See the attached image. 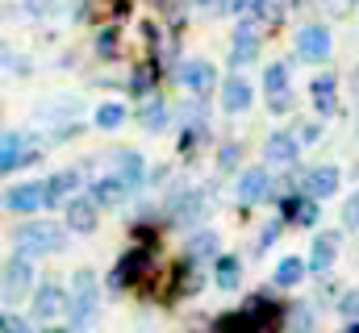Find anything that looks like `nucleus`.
<instances>
[{
    "label": "nucleus",
    "instance_id": "2eb2a0df",
    "mask_svg": "<svg viewBox=\"0 0 359 333\" xmlns=\"http://www.w3.org/2000/svg\"><path fill=\"white\" fill-rule=\"evenodd\" d=\"M209 208H213V187H196V192H188L176 204V221H184V225L188 221H201Z\"/></svg>",
    "mask_w": 359,
    "mask_h": 333
},
{
    "label": "nucleus",
    "instance_id": "f8f14e48",
    "mask_svg": "<svg viewBox=\"0 0 359 333\" xmlns=\"http://www.w3.org/2000/svg\"><path fill=\"white\" fill-rule=\"evenodd\" d=\"M251 100H255L251 83L243 80V76H226V83H222V108L226 113H247Z\"/></svg>",
    "mask_w": 359,
    "mask_h": 333
},
{
    "label": "nucleus",
    "instance_id": "a211bd4d",
    "mask_svg": "<svg viewBox=\"0 0 359 333\" xmlns=\"http://www.w3.org/2000/svg\"><path fill=\"white\" fill-rule=\"evenodd\" d=\"M76 187H80V175H76V171H59V175H50V183H46V208H55L59 200H72Z\"/></svg>",
    "mask_w": 359,
    "mask_h": 333
},
{
    "label": "nucleus",
    "instance_id": "c85d7f7f",
    "mask_svg": "<svg viewBox=\"0 0 359 333\" xmlns=\"http://www.w3.org/2000/svg\"><path fill=\"white\" fill-rule=\"evenodd\" d=\"M284 325H292L297 333L313 330V313H309V304H292V309H288V317H284Z\"/></svg>",
    "mask_w": 359,
    "mask_h": 333
},
{
    "label": "nucleus",
    "instance_id": "cd10ccee",
    "mask_svg": "<svg viewBox=\"0 0 359 333\" xmlns=\"http://www.w3.org/2000/svg\"><path fill=\"white\" fill-rule=\"evenodd\" d=\"M264 87H268V96L271 92H288V67L284 63H271L268 71H264Z\"/></svg>",
    "mask_w": 359,
    "mask_h": 333
},
{
    "label": "nucleus",
    "instance_id": "ea45409f",
    "mask_svg": "<svg viewBox=\"0 0 359 333\" xmlns=\"http://www.w3.org/2000/svg\"><path fill=\"white\" fill-rule=\"evenodd\" d=\"M343 221H347V225H355V229H359V192L351 196V200H347V208H343Z\"/></svg>",
    "mask_w": 359,
    "mask_h": 333
},
{
    "label": "nucleus",
    "instance_id": "412c9836",
    "mask_svg": "<svg viewBox=\"0 0 359 333\" xmlns=\"http://www.w3.org/2000/svg\"><path fill=\"white\" fill-rule=\"evenodd\" d=\"M305 271H309L305 258H297V254L280 258V262H276V288H297V283L305 279Z\"/></svg>",
    "mask_w": 359,
    "mask_h": 333
},
{
    "label": "nucleus",
    "instance_id": "f257e3e1",
    "mask_svg": "<svg viewBox=\"0 0 359 333\" xmlns=\"http://www.w3.org/2000/svg\"><path fill=\"white\" fill-rule=\"evenodd\" d=\"M63 242H67V229L55 225V221H25L13 234V246H17V254H25V258L55 254V250H63Z\"/></svg>",
    "mask_w": 359,
    "mask_h": 333
},
{
    "label": "nucleus",
    "instance_id": "79ce46f5",
    "mask_svg": "<svg viewBox=\"0 0 359 333\" xmlns=\"http://www.w3.org/2000/svg\"><path fill=\"white\" fill-rule=\"evenodd\" d=\"M334 87H339V80H334L330 71H322V76L313 80V92H334Z\"/></svg>",
    "mask_w": 359,
    "mask_h": 333
},
{
    "label": "nucleus",
    "instance_id": "393cba45",
    "mask_svg": "<svg viewBox=\"0 0 359 333\" xmlns=\"http://www.w3.org/2000/svg\"><path fill=\"white\" fill-rule=\"evenodd\" d=\"M217 333H264V330L247 317V309H238V313H230V317L217 321Z\"/></svg>",
    "mask_w": 359,
    "mask_h": 333
},
{
    "label": "nucleus",
    "instance_id": "7ed1b4c3",
    "mask_svg": "<svg viewBox=\"0 0 359 333\" xmlns=\"http://www.w3.org/2000/svg\"><path fill=\"white\" fill-rule=\"evenodd\" d=\"M29 283H34V262L25 254H13L4 262V304H17Z\"/></svg>",
    "mask_w": 359,
    "mask_h": 333
},
{
    "label": "nucleus",
    "instance_id": "4c0bfd02",
    "mask_svg": "<svg viewBox=\"0 0 359 333\" xmlns=\"http://www.w3.org/2000/svg\"><path fill=\"white\" fill-rule=\"evenodd\" d=\"M268 104H271V113H288L292 96H288V92H271V96H268Z\"/></svg>",
    "mask_w": 359,
    "mask_h": 333
},
{
    "label": "nucleus",
    "instance_id": "6ab92c4d",
    "mask_svg": "<svg viewBox=\"0 0 359 333\" xmlns=\"http://www.w3.org/2000/svg\"><path fill=\"white\" fill-rule=\"evenodd\" d=\"M213 283H217L222 292H234V288L243 283V262H238L234 254H222L217 267H213Z\"/></svg>",
    "mask_w": 359,
    "mask_h": 333
},
{
    "label": "nucleus",
    "instance_id": "37998d69",
    "mask_svg": "<svg viewBox=\"0 0 359 333\" xmlns=\"http://www.w3.org/2000/svg\"><path fill=\"white\" fill-rule=\"evenodd\" d=\"M0 333H25V321H21V317H13V313H4V325H0Z\"/></svg>",
    "mask_w": 359,
    "mask_h": 333
},
{
    "label": "nucleus",
    "instance_id": "a18cd8bd",
    "mask_svg": "<svg viewBox=\"0 0 359 333\" xmlns=\"http://www.w3.org/2000/svg\"><path fill=\"white\" fill-rule=\"evenodd\" d=\"M326 4H330V8H339V13L347 8V0H326Z\"/></svg>",
    "mask_w": 359,
    "mask_h": 333
},
{
    "label": "nucleus",
    "instance_id": "4468645a",
    "mask_svg": "<svg viewBox=\"0 0 359 333\" xmlns=\"http://www.w3.org/2000/svg\"><path fill=\"white\" fill-rule=\"evenodd\" d=\"M268 192H271V175L264 171V166L243 171V179H238V200H243V204H259Z\"/></svg>",
    "mask_w": 359,
    "mask_h": 333
},
{
    "label": "nucleus",
    "instance_id": "473e14b6",
    "mask_svg": "<svg viewBox=\"0 0 359 333\" xmlns=\"http://www.w3.org/2000/svg\"><path fill=\"white\" fill-rule=\"evenodd\" d=\"M238 159H243V150H238V146H222V150H217V163H222V171L238 166Z\"/></svg>",
    "mask_w": 359,
    "mask_h": 333
},
{
    "label": "nucleus",
    "instance_id": "aec40b11",
    "mask_svg": "<svg viewBox=\"0 0 359 333\" xmlns=\"http://www.w3.org/2000/svg\"><path fill=\"white\" fill-rule=\"evenodd\" d=\"M109 159L117 163V171H113L117 179H126L130 187H134V183H142V155H138V150H113Z\"/></svg>",
    "mask_w": 359,
    "mask_h": 333
},
{
    "label": "nucleus",
    "instance_id": "49530a36",
    "mask_svg": "<svg viewBox=\"0 0 359 333\" xmlns=\"http://www.w3.org/2000/svg\"><path fill=\"white\" fill-rule=\"evenodd\" d=\"M50 333H84L80 325H67V330H50Z\"/></svg>",
    "mask_w": 359,
    "mask_h": 333
},
{
    "label": "nucleus",
    "instance_id": "f03ea898",
    "mask_svg": "<svg viewBox=\"0 0 359 333\" xmlns=\"http://www.w3.org/2000/svg\"><path fill=\"white\" fill-rule=\"evenodd\" d=\"M92 313H96V279H92V271H76V279H72V321L84 330L92 321Z\"/></svg>",
    "mask_w": 359,
    "mask_h": 333
},
{
    "label": "nucleus",
    "instance_id": "b1692460",
    "mask_svg": "<svg viewBox=\"0 0 359 333\" xmlns=\"http://www.w3.org/2000/svg\"><path fill=\"white\" fill-rule=\"evenodd\" d=\"M184 254H188V262H192V267H196L201 258H213V254H217V234H209V229L192 234V238H188V246H184Z\"/></svg>",
    "mask_w": 359,
    "mask_h": 333
},
{
    "label": "nucleus",
    "instance_id": "a19ab883",
    "mask_svg": "<svg viewBox=\"0 0 359 333\" xmlns=\"http://www.w3.org/2000/svg\"><path fill=\"white\" fill-rule=\"evenodd\" d=\"M247 0H213V13H243Z\"/></svg>",
    "mask_w": 359,
    "mask_h": 333
},
{
    "label": "nucleus",
    "instance_id": "6e6552de",
    "mask_svg": "<svg viewBox=\"0 0 359 333\" xmlns=\"http://www.w3.org/2000/svg\"><path fill=\"white\" fill-rule=\"evenodd\" d=\"M147 271H151V250L147 246L126 250V258H121L117 271H113V288H130V283H138Z\"/></svg>",
    "mask_w": 359,
    "mask_h": 333
},
{
    "label": "nucleus",
    "instance_id": "4be33fe9",
    "mask_svg": "<svg viewBox=\"0 0 359 333\" xmlns=\"http://www.w3.org/2000/svg\"><path fill=\"white\" fill-rule=\"evenodd\" d=\"M264 159L268 163H288L297 159V142H292V134H271L268 142H264Z\"/></svg>",
    "mask_w": 359,
    "mask_h": 333
},
{
    "label": "nucleus",
    "instance_id": "dca6fc26",
    "mask_svg": "<svg viewBox=\"0 0 359 333\" xmlns=\"http://www.w3.org/2000/svg\"><path fill=\"white\" fill-rule=\"evenodd\" d=\"M180 83L201 96V92L213 87V67H209L205 59H188V63H180Z\"/></svg>",
    "mask_w": 359,
    "mask_h": 333
},
{
    "label": "nucleus",
    "instance_id": "f704fd0d",
    "mask_svg": "<svg viewBox=\"0 0 359 333\" xmlns=\"http://www.w3.org/2000/svg\"><path fill=\"white\" fill-rule=\"evenodd\" d=\"M50 8H59V0H25V13L29 17H46Z\"/></svg>",
    "mask_w": 359,
    "mask_h": 333
},
{
    "label": "nucleus",
    "instance_id": "ddd939ff",
    "mask_svg": "<svg viewBox=\"0 0 359 333\" xmlns=\"http://www.w3.org/2000/svg\"><path fill=\"white\" fill-rule=\"evenodd\" d=\"M67 229H76V234H92L96 229V204H92V196H72L67 200Z\"/></svg>",
    "mask_w": 359,
    "mask_h": 333
},
{
    "label": "nucleus",
    "instance_id": "2f4dec72",
    "mask_svg": "<svg viewBox=\"0 0 359 333\" xmlns=\"http://www.w3.org/2000/svg\"><path fill=\"white\" fill-rule=\"evenodd\" d=\"M313 104H318L322 117H330V113L339 108V96H334V92H313Z\"/></svg>",
    "mask_w": 359,
    "mask_h": 333
},
{
    "label": "nucleus",
    "instance_id": "9b49d317",
    "mask_svg": "<svg viewBox=\"0 0 359 333\" xmlns=\"http://www.w3.org/2000/svg\"><path fill=\"white\" fill-rule=\"evenodd\" d=\"M126 192H130V183L126 179H117V175H104V179H96L92 183V204L96 208H117V204H126Z\"/></svg>",
    "mask_w": 359,
    "mask_h": 333
},
{
    "label": "nucleus",
    "instance_id": "20e7f679",
    "mask_svg": "<svg viewBox=\"0 0 359 333\" xmlns=\"http://www.w3.org/2000/svg\"><path fill=\"white\" fill-rule=\"evenodd\" d=\"M67 309H72V296L59 283H42L34 292V321H59Z\"/></svg>",
    "mask_w": 359,
    "mask_h": 333
},
{
    "label": "nucleus",
    "instance_id": "c03bdc74",
    "mask_svg": "<svg viewBox=\"0 0 359 333\" xmlns=\"http://www.w3.org/2000/svg\"><path fill=\"white\" fill-rule=\"evenodd\" d=\"M318 142V125H301V146H313Z\"/></svg>",
    "mask_w": 359,
    "mask_h": 333
},
{
    "label": "nucleus",
    "instance_id": "0eeeda50",
    "mask_svg": "<svg viewBox=\"0 0 359 333\" xmlns=\"http://www.w3.org/2000/svg\"><path fill=\"white\" fill-rule=\"evenodd\" d=\"M4 208L25 217L34 208H46V183H21V187H8L4 192Z\"/></svg>",
    "mask_w": 359,
    "mask_h": 333
},
{
    "label": "nucleus",
    "instance_id": "423d86ee",
    "mask_svg": "<svg viewBox=\"0 0 359 333\" xmlns=\"http://www.w3.org/2000/svg\"><path fill=\"white\" fill-rule=\"evenodd\" d=\"M259 21H243L234 29V46H230V63L234 67H247L251 59H259Z\"/></svg>",
    "mask_w": 359,
    "mask_h": 333
},
{
    "label": "nucleus",
    "instance_id": "5701e85b",
    "mask_svg": "<svg viewBox=\"0 0 359 333\" xmlns=\"http://www.w3.org/2000/svg\"><path fill=\"white\" fill-rule=\"evenodd\" d=\"M0 150H4V159H0V166H4V171H17L21 163H29V159H34V155H21V150H25V138H21L17 129H8V134H4Z\"/></svg>",
    "mask_w": 359,
    "mask_h": 333
},
{
    "label": "nucleus",
    "instance_id": "39448f33",
    "mask_svg": "<svg viewBox=\"0 0 359 333\" xmlns=\"http://www.w3.org/2000/svg\"><path fill=\"white\" fill-rule=\"evenodd\" d=\"M330 55V29L326 25H305L297 34V59L301 63H322Z\"/></svg>",
    "mask_w": 359,
    "mask_h": 333
},
{
    "label": "nucleus",
    "instance_id": "f3484780",
    "mask_svg": "<svg viewBox=\"0 0 359 333\" xmlns=\"http://www.w3.org/2000/svg\"><path fill=\"white\" fill-rule=\"evenodd\" d=\"M284 221H292V225H313V221H318V200H313V196H288V200H284Z\"/></svg>",
    "mask_w": 359,
    "mask_h": 333
},
{
    "label": "nucleus",
    "instance_id": "58836bf2",
    "mask_svg": "<svg viewBox=\"0 0 359 333\" xmlns=\"http://www.w3.org/2000/svg\"><path fill=\"white\" fill-rule=\"evenodd\" d=\"M276 234H280V221H268V225H264V238L255 242V250H268L271 242H276Z\"/></svg>",
    "mask_w": 359,
    "mask_h": 333
},
{
    "label": "nucleus",
    "instance_id": "e433bc0d",
    "mask_svg": "<svg viewBox=\"0 0 359 333\" xmlns=\"http://www.w3.org/2000/svg\"><path fill=\"white\" fill-rule=\"evenodd\" d=\"M4 67H8V76H13V80H21V76H29V63H21L17 55H4Z\"/></svg>",
    "mask_w": 359,
    "mask_h": 333
},
{
    "label": "nucleus",
    "instance_id": "c9c22d12",
    "mask_svg": "<svg viewBox=\"0 0 359 333\" xmlns=\"http://www.w3.org/2000/svg\"><path fill=\"white\" fill-rule=\"evenodd\" d=\"M96 50H100V55H104V59H109V55H113V50H117V34H113V29H104V34H100V38H96Z\"/></svg>",
    "mask_w": 359,
    "mask_h": 333
},
{
    "label": "nucleus",
    "instance_id": "72a5a7b5",
    "mask_svg": "<svg viewBox=\"0 0 359 333\" xmlns=\"http://www.w3.org/2000/svg\"><path fill=\"white\" fill-rule=\"evenodd\" d=\"M151 80H155V76H151V67H142V71H134V80H130V92H134V96H142V92L151 87Z\"/></svg>",
    "mask_w": 359,
    "mask_h": 333
},
{
    "label": "nucleus",
    "instance_id": "7c9ffc66",
    "mask_svg": "<svg viewBox=\"0 0 359 333\" xmlns=\"http://www.w3.org/2000/svg\"><path fill=\"white\" fill-rule=\"evenodd\" d=\"M339 313H343L351 325H359V292H347V296L339 300Z\"/></svg>",
    "mask_w": 359,
    "mask_h": 333
},
{
    "label": "nucleus",
    "instance_id": "1a4fd4ad",
    "mask_svg": "<svg viewBox=\"0 0 359 333\" xmlns=\"http://www.w3.org/2000/svg\"><path fill=\"white\" fill-rule=\"evenodd\" d=\"M339 229H326V234H318L313 238V254H309V271L313 275H326L330 267H334V258H339Z\"/></svg>",
    "mask_w": 359,
    "mask_h": 333
},
{
    "label": "nucleus",
    "instance_id": "a878e982",
    "mask_svg": "<svg viewBox=\"0 0 359 333\" xmlns=\"http://www.w3.org/2000/svg\"><path fill=\"white\" fill-rule=\"evenodd\" d=\"M92 121H96L100 129H117V125L126 121V108H121V104H100V108L92 113Z\"/></svg>",
    "mask_w": 359,
    "mask_h": 333
},
{
    "label": "nucleus",
    "instance_id": "bb28decb",
    "mask_svg": "<svg viewBox=\"0 0 359 333\" xmlns=\"http://www.w3.org/2000/svg\"><path fill=\"white\" fill-rule=\"evenodd\" d=\"M142 125H147V129H163V125H168V104H163V100H151V104L142 108Z\"/></svg>",
    "mask_w": 359,
    "mask_h": 333
},
{
    "label": "nucleus",
    "instance_id": "c756f323",
    "mask_svg": "<svg viewBox=\"0 0 359 333\" xmlns=\"http://www.w3.org/2000/svg\"><path fill=\"white\" fill-rule=\"evenodd\" d=\"M255 17H264V21H280V17H284V0H255Z\"/></svg>",
    "mask_w": 359,
    "mask_h": 333
},
{
    "label": "nucleus",
    "instance_id": "9d476101",
    "mask_svg": "<svg viewBox=\"0 0 359 333\" xmlns=\"http://www.w3.org/2000/svg\"><path fill=\"white\" fill-rule=\"evenodd\" d=\"M301 187H305V196H313V200L334 196V192H339V166H313V171H305Z\"/></svg>",
    "mask_w": 359,
    "mask_h": 333
}]
</instances>
